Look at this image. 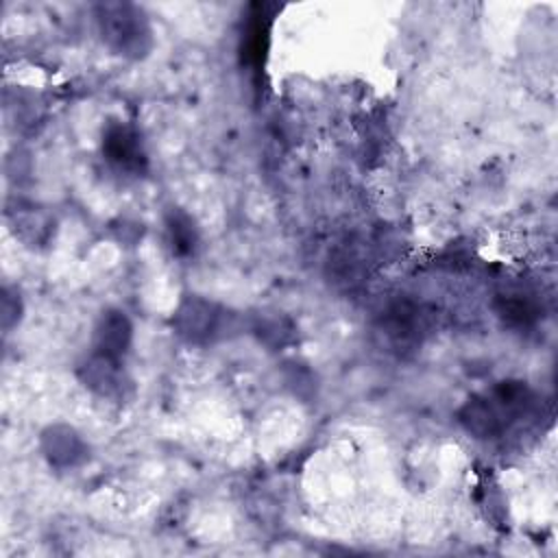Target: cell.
I'll return each mask as SVG.
<instances>
[{
  "label": "cell",
  "instance_id": "1",
  "mask_svg": "<svg viewBox=\"0 0 558 558\" xmlns=\"http://www.w3.org/2000/svg\"><path fill=\"white\" fill-rule=\"evenodd\" d=\"M532 399L525 381L504 379L469 397L458 412V421L473 438H497L530 410Z\"/></svg>",
  "mask_w": 558,
  "mask_h": 558
},
{
  "label": "cell",
  "instance_id": "8",
  "mask_svg": "<svg viewBox=\"0 0 558 558\" xmlns=\"http://www.w3.org/2000/svg\"><path fill=\"white\" fill-rule=\"evenodd\" d=\"M83 381L85 386H89L94 392L102 397L122 395V388H124V375H122L120 362L96 355V353H92V357L83 366Z\"/></svg>",
  "mask_w": 558,
  "mask_h": 558
},
{
  "label": "cell",
  "instance_id": "9",
  "mask_svg": "<svg viewBox=\"0 0 558 558\" xmlns=\"http://www.w3.org/2000/svg\"><path fill=\"white\" fill-rule=\"evenodd\" d=\"M495 310L504 323L514 325V327H527V325L536 323V318L541 314L534 296H530L521 290L499 294L495 301Z\"/></svg>",
  "mask_w": 558,
  "mask_h": 558
},
{
  "label": "cell",
  "instance_id": "11",
  "mask_svg": "<svg viewBox=\"0 0 558 558\" xmlns=\"http://www.w3.org/2000/svg\"><path fill=\"white\" fill-rule=\"evenodd\" d=\"M166 231H168L172 253H177L181 257L194 253V248L198 244V231L187 214L172 209L166 218Z\"/></svg>",
  "mask_w": 558,
  "mask_h": 558
},
{
  "label": "cell",
  "instance_id": "2",
  "mask_svg": "<svg viewBox=\"0 0 558 558\" xmlns=\"http://www.w3.org/2000/svg\"><path fill=\"white\" fill-rule=\"evenodd\" d=\"M102 41L120 57L142 59L153 48V28L146 13L131 2H102L96 7Z\"/></svg>",
  "mask_w": 558,
  "mask_h": 558
},
{
  "label": "cell",
  "instance_id": "10",
  "mask_svg": "<svg viewBox=\"0 0 558 558\" xmlns=\"http://www.w3.org/2000/svg\"><path fill=\"white\" fill-rule=\"evenodd\" d=\"M266 11H268V4H253V15L248 20L246 35L242 41V57L255 65H259V61H264V52L268 48L270 15Z\"/></svg>",
  "mask_w": 558,
  "mask_h": 558
},
{
  "label": "cell",
  "instance_id": "7",
  "mask_svg": "<svg viewBox=\"0 0 558 558\" xmlns=\"http://www.w3.org/2000/svg\"><path fill=\"white\" fill-rule=\"evenodd\" d=\"M44 453L54 466H72L85 456L83 440L74 434V429L65 425H54L44 432L41 438Z\"/></svg>",
  "mask_w": 558,
  "mask_h": 558
},
{
  "label": "cell",
  "instance_id": "3",
  "mask_svg": "<svg viewBox=\"0 0 558 558\" xmlns=\"http://www.w3.org/2000/svg\"><path fill=\"white\" fill-rule=\"evenodd\" d=\"M102 155L118 170L140 174L146 168V153L140 133L124 124L111 122L102 133Z\"/></svg>",
  "mask_w": 558,
  "mask_h": 558
},
{
  "label": "cell",
  "instance_id": "4",
  "mask_svg": "<svg viewBox=\"0 0 558 558\" xmlns=\"http://www.w3.org/2000/svg\"><path fill=\"white\" fill-rule=\"evenodd\" d=\"M379 329L395 349H408L421 342V336L427 329V316L421 305L412 301H397L384 312Z\"/></svg>",
  "mask_w": 558,
  "mask_h": 558
},
{
  "label": "cell",
  "instance_id": "5",
  "mask_svg": "<svg viewBox=\"0 0 558 558\" xmlns=\"http://www.w3.org/2000/svg\"><path fill=\"white\" fill-rule=\"evenodd\" d=\"M177 333L190 342L211 340L220 329V312L214 303L190 296L185 299L174 314Z\"/></svg>",
  "mask_w": 558,
  "mask_h": 558
},
{
  "label": "cell",
  "instance_id": "6",
  "mask_svg": "<svg viewBox=\"0 0 558 558\" xmlns=\"http://www.w3.org/2000/svg\"><path fill=\"white\" fill-rule=\"evenodd\" d=\"M131 336H133V327L126 314L120 310H107L102 312L96 325L94 353L120 362V357L126 353L131 344Z\"/></svg>",
  "mask_w": 558,
  "mask_h": 558
}]
</instances>
